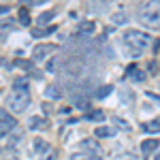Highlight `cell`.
I'll return each mask as SVG.
<instances>
[{
  "instance_id": "6da1fadb",
  "label": "cell",
  "mask_w": 160,
  "mask_h": 160,
  "mask_svg": "<svg viewBox=\"0 0 160 160\" xmlns=\"http://www.w3.org/2000/svg\"><path fill=\"white\" fill-rule=\"evenodd\" d=\"M9 109L13 113H22V111L28 109L30 105V90H28V83L26 81H17L13 86V92L9 94Z\"/></svg>"
},
{
  "instance_id": "7a4b0ae2",
  "label": "cell",
  "mask_w": 160,
  "mask_h": 160,
  "mask_svg": "<svg viewBox=\"0 0 160 160\" xmlns=\"http://www.w3.org/2000/svg\"><path fill=\"white\" fill-rule=\"evenodd\" d=\"M139 17L149 28H160V2H143Z\"/></svg>"
},
{
  "instance_id": "3957f363",
  "label": "cell",
  "mask_w": 160,
  "mask_h": 160,
  "mask_svg": "<svg viewBox=\"0 0 160 160\" xmlns=\"http://www.w3.org/2000/svg\"><path fill=\"white\" fill-rule=\"evenodd\" d=\"M124 45H126V49L143 51L149 45V34L141 32V30H128L124 34Z\"/></svg>"
},
{
  "instance_id": "277c9868",
  "label": "cell",
  "mask_w": 160,
  "mask_h": 160,
  "mask_svg": "<svg viewBox=\"0 0 160 160\" xmlns=\"http://www.w3.org/2000/svg\"><path fill=\"white\" fill-rule=\"evenodd\" d=\"M15 126H17L15 118H13V115H11L7 109H0V139L7 135L9 130H13Z\"/></svg>"
},
{
  "instance_id": "5b68a950",
  "label": "cell",
  "mask_w": 160,
  "mask_h": 160,
  "mask_svg": "<svg viewBox=\"0 0 160 160\" xmlns=\"http://www.w3.org/2000/svg\"><path fill=\"white\" fill-rule=\"evenodd\" d=\"M58 49V45H51V43H43V45H37L34 49H32V58L34 60H43V58H47V53Z\"/></svg>"
},
{
  "instance_id": "8992f818",
  "label": "cell",
  "mask_w": 160,
  "mask_h": 160,
  "mask_svg": "<svg viewBox=\"0 0 160 160\" xmlns=\"http://www.w3.org/2000/svg\"><path fill=\"white\" fill-rule=\"evenodd\" d=\"M47 126H49V122H47L45 118H41V115L30 118V122H28V128H30V130H45Z\"/></svg>"
},
{
  "instance_id": "52a82bcc",
  "label": "cell",
  "mask_w": 160,
  "mask_h": 160,
  "mask_svg": "<svg viewBox=\"0 0 160 160\" xmlns=\"http://www.w3.org/2000/svg\"><path fill=\"white\" fill-rule=\"evenodd\" d=\"M126 75H128V77H130L132 81H145V77H148V75L143 73L141 68H137L135 64H130V66L126 68Z\"/></svg>"
},
{
  "instance_id": "ba28073f",
  "label": "cell",
  "mask_w": 160,
  "mask_h": 160,
  "mask_svg": "<svg viewBox=\"0 0 160 160\" xmlns=\"http://www.w3.org/2000/svg\"><path fill=\"white\" fill-rule=\"evenodd\" d=\"M158 149V139H145L143 143H141V152L148 156V154H154Z\"/></svg>"
},
{
  "instance_id": "9c48e42d",
  "label": "cell",
  "mask_w": 160,
  "mask_h": 160,
  "mask_svg": "<svg viewBox=\"0 0 160 160\" xmlns=\"http://www.w3.org/2000/svg\"><path fill=\"white\" fill-rule=\"evenodd\" d=\"M94 135L98 137V139H107V137L115 135V128H111V126H98V128L94 130Z\"/></svg>"
},
{
  "instance_id": "30bf717a",
  "label": "cell",
  "mask_w": 160,
  "mask_h": 160,
  "mask_svg": "<svg viewBox=\"0 0 160 160\" xmlns=\"http://www.w3.org/2000/svg\"><path fill=\"white\" fill-rule=\"evenodd\" d=\"M17 17H19V24L22 26H30V11H28V7H19Z\"/></svg>"
},
{
  "instance_id": "8fae6325",
  "label": "cell",
  "mask_w": 160,
  "mask_h": 160,
  "mask_svg": "<svg viewBox=\"0 0 160 160\" xmlns=\"http://www.w3.org/2000/svg\"><path fill=\"white\" fill-rule=\"evenodd\" d=\"M94 30H96V24L94 22H81L79 24V34H83V37L86 34H92Z\"/></svg>"
},
{
  "instance_id": "7c38bea8",
  "label": "cell",
  "mask_w": 160,
  "mask_h": 160,
  "mask_svg": "<svg viewBox=\"0 0 160 160\" xmlns=\"http://www.w3.org/2000/svg\"><path fill=\"white\" fill-rule=\"evenodd\" d=\"M143 130H145V132H149V135H156V132H160V120H152V122L143 124Z\"/></svg>"
},
{
  "instance_id": "4fadbf2b",
  "label": "cell",
  "mask_w": 160,
  "mask_h": 160,
  "mask_svg": "<svg viewBox=\"0 0 160 160\" xmlns=\"http://www.w3.org/2000/svg\"><path fill=\"white\" fill-rule=\"evenodd\" d=\"M60 56H53V58H49L47 60V66H45V71L47 73H58V64H60Z\"/></svg>"
},
{
  "instance_id": "5bb4252c",
  "label": "cell",
  "mask_w": 160,
  "mask_h": 160,
  "mask_svg": "<svg viewBox=\"0 0 160 160\" xmlns=\"http://www.w3.org/2000/svg\"><path fill=\"white\" fill-rule=\"evenodd\" d=\"M71 160H100L98 154H86V152H79V154H73Z\"/></svg>"
},
{
  "instance_id": "9a60e30c",
  "label": "cell",
  "mask_w": 160,
  "mask_h": 160,
  "mask_svg": "<svg viewBox=\"0 0 160 160\" xmlns=\"http://www.w3.org/2000/svg\"><path fill=\"white\" fill-rule=\"evenodd\" d=\"M86 120L88 122H102V120H105V113H102V111H88Z\"/></svg>"
},
{
  "instance_id": "2e32d148",
  "label": "cell",
  "mask_w": 160,
  "mask_h": 160,
  "mask_svg": "<svg viewBox=\"0 0 160 160\" xmlns=\"http://www.w3.org/2000/svg\"><path fill=\"white\" fill-rule=\"evenodd\" d=\"M60 96H62V92L56 86H47L45 88V98H53L56 100V98H60Z\"/></svg>"
},
{
  "instance_id": "e0dca14e",
  "label": "cell",
  "mask_w": 160,
  "mask_h": 160,
  "mask_svg": "<svg viewBox=\"0 0 160 160\" xmlns=\"http://www.w3.org/2000/svg\"><path fill=\"white\" fill-rule=\"evenodd\" d=\"M53 15H56V11H47V13H41V15H38V19H37V22H38V24H41V26H47V24H49V22H51V17H53Z\"/></svg>"
},
{
  "instance_id": "ac0fdd59",
  "label": "cell",
  "mask_w": 160,
  "mask_h": 160,
  "mask_svg": "<svg viewBox=\"0 0 160 160\" xmlns=\"http://www.w3.org/2000/svg\"><path fill=\"white\" fill-rule=\"evenodd\" d=\"M111 92H113V88H111V86H102L100 90L94 92V96H96V98H105V96H109Z\"/></svg>"
},
{
  "instance_id": "d6986e66",
  "label": "cell",
  "mask_w": 160,
  "mask_h": 160,
  "mask_svg": "<svg viewBox=\"0 0 160 160\" xmlns=\"http://www.w3.org/2000/svg\"><path fill=\"white\" fill-rule=\"evenodd\" d=\"M75 107H77V109L88 111V109H90V102H88V98H75Z\"/></svg>"
},
{
  "instance_id": "ffe728a7",
  "label": "cell",
  "mask_w": 160,
  "mask_h": 160,
  "mask_svg": "<svg viewBox=\"0 0 160 160\" xmlns=\"http://www.w3.org/2000/svg\"><path fill=\"white\" fill-rule=\"evenodd\" d=\"M34 148H37V152H43V154H47V152H49V145H47V143H43V141H41V139H37V141H34Z\"/></svg>"
},
{
  "instance_id": "44dd1931",
  "label": "cell",
  "mask_w": 160,
  "mask_h": 160,
  "mask_svg": "<svg viewBox=\"0 0 160 160\" xmlns=\"http://www.w3.org/2000/svg\"><path fill=\"white\" fill-rule=\"evenodd\" d=\"M53 30H56V28H53V26H51V28H47V30H32V34H34V37H47V34H51V32H53Z\"/></svg>"
},
{
  "instance_id": "7402d4cb",
  "label": "cell",
  "mask_w": 160,
  "mask_h": 160,
  "mask_svg": "<svg viewBox=\"0 0 160 160\" xmlns=\"http://www.w3.org/2000/svg\"><path fill=\"white\" fill-rule=\"evenodd\" d=\"M126 22H128V19H126L124 13H115V15H113V24H126Z\"/></svg>"
},
{
  "instance_id": "603a6c76",
  "label": "cell",
  "mask_w": 160,
  "mask_h": 160,
  "mask_svg": "<svg viewBox=\"0 0 160 160\" xmlns=\"http://www.w3.org/2000/svg\"><path fill=\"white\" fill-rule=\"evenodd\" d=\"M15 66H24L28 71H32L34 66H32V62H26V60H15Z\"/></svg>"
},
{
  "instance_id": "cb8c5ba5",
  "label": "cell",
  "mask_w": 160,
  "mask_h": 160,
  "mask_svg": "<svg viewBox=\"0 0 160 160\" xmlns=\"http://www.w3.org/2000/svg\"><path fill=\"white\" fill-rule=\"evenodd\" d=\"M41 160H56V152H53V149H49L47 154H43V156H41Z\"/></svg>"
},
{
  "instance_id": "d4e9b609",
  "label": "cell",
  "mask_w": 160,
  "mask_h": 160,
  "mask_svg": "<svg viewBox=\"0 0 160 160\" xmlns=\"http://www.w3.org/2000/svg\"><path fill=\"white\" fill-rule=\"evenodd\" d=\"M0 13H9V7L7 4H0Z\"/></svg>"
},
{
  "instance_id": "484cf974",
  "label": "cell",
  "mask_w": 160,
  "mask_h": 160,
  "mask_svg": "<svg viewBox=\"0 0 160 160\" xmlns=\"http://www.w3.org/2000/svg\"><path fill=\"white\" fill-rule=\"evenodd\" d=\"M115 122H118V124H120V126H122V128H128V124H126V122H124V120H115Z\"/></svg>"
},
{
  "instance_id": "4316f807",
  "label": "cell",
  "mask_w": 160,
  "mask_h": 160,
  "mask_svg": "<svg viewBox=\"0 0 160 160\" xmlns=\"http://www.w3.org/2000/svg\"><path fill=\"white\" fill-rule=\"evenodd\" d=\"M156 160H160V154H156Z\"/></svg>"
}]
</instances>
